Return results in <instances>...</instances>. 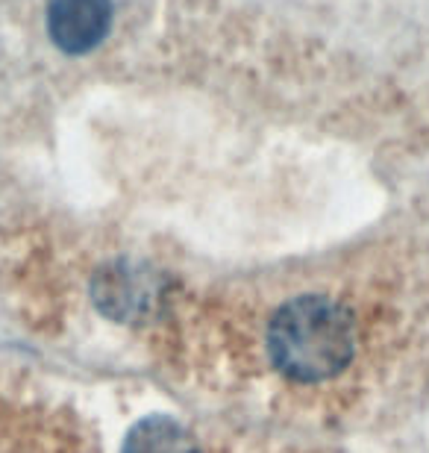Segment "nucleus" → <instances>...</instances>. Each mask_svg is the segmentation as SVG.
<instances>
[{
    "label": "nucleus",
    "instance_id": "3",
    "mask_svg": "<svg viewBox=\"0 0 429 453\" xmlns=\"http://www.w3.org/2000/svg\"><path fill=\"white\" fill-rule=\"evenodd\" d=\"M112 30V0H50L48 35L65 57H88Z\"/></svg>",
    "mask_w": 429,
    "mask_h": 453
},
{
    "label": "nucleus",
    "instance_id": "4",
    "mask_svg": "<svg viewBox=\"0 0 429 453\" xmlns=\"http://www.w3.org/2000/svg\"><path fill=\"white\" fill-rule=\"evenodd\" d=\"M121 453H200L197 441L168 415H148L126 433Z\"/></svg>",
    "mask_w": 429,
    "mask_h": 453
},
{
    "label": "nucleus",
    "instance_id": "1",
    "mask_svg": "<svg viewBox=\"0 0 429 453\" xmlns=\"http://www.w3.org/2000/svg\"><path fill=\"white\" fill-rule=\"evenodd\" d=\"M268 353L297 383H321L347 368L356 353V321L344 303L303 295L282 303L268 324Z\"/></svg>",
    "mask_w": 429,
    "mask_h": 453
},
{
    "label": "nucleus",
    "instance_id": "2",
    "mask_svg": "<svg viewBox=\"0 0 429 453\" xmlns=\"http://www.w3.org/2000/svg\"><path fill=\"white\" fill-rule=\"evenodd\" d=\"M91 297L100 312L126 324L148 315L159 301V277L133 262H112L97 271L91 283Z\"/></svg>",
    "mask_w": 429,
    "mask_h": 453
}]
</instances>
